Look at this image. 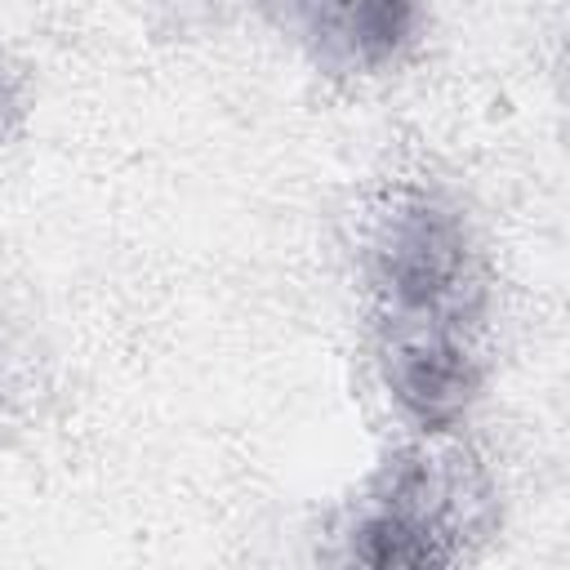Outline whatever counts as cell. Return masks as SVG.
Masks as SVG:
<instances>
[{
  "instance_id": "obj_4",
  "label": "cell",
  "mask_w": 570,
  "mask_h": 570,
  "mask_svg": "<svg viewBox=\"0 0 570 570\" xmlns=\"http://www.w3.org/2000/svg\"><path fill=\"white\" fill-rule=\"evenodd\" d=\"M0 387H4V379H0ZM0 401H4V392H0Z\"/></svg>"
},
{
  "instance_id": "obj_1",
  "label": "cell",
  "mask_w": 570,
  "mask_h": 570,
  "mask_svg": "<svg viewBox=\"0 0 570 570\" xmlns=\"http://www.w3.org/2000/svg\"><path fill=\"white\" fill-rule=\"evenodd\" d=\"M370 294L387 392L419 428H454L481 387L485 272L468 218L432 191L392 196L370 236Z\"/></svg>"
},
{
  "instance_id": "obj_3",
  "label": "cell",
  "mask_w": 570,
  "mask_h": 570,
  "mask_svg": "<svg viewBox=\"0 0 570 570\" xmlns=\"http://www.w3.org/2000/svg\"><path fill=\"white\" fill-rule=\"evenodd\" d=\"M303 40L325 67H392L419 36V0H289Z\"/></svg>"
},
{
  "instance_id": "obj_2",
  "label": "cell",
  "mask_w": 570,
  "mask_h": 570,
  "mask_svg": "<svg viewBox=\"0 0 570 570\" xmlns=\"http://www.w3.org/2000/svg\"><path fill=\"white\" fill-rule=\"evenodd\" d=\"M463 472L410 454L387 468L383 485L352 525V557L365 566H445L463 552L468 530Z\"/></svg>"
}]
</instances>
